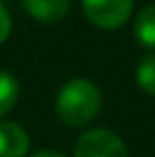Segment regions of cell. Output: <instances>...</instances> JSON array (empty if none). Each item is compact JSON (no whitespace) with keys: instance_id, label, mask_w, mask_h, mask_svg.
Wrapping results in <instances>:
<instances>
[{"instance_id":"2","label":"cell","mask_w":155,"mask_h":157,"mask_svg":"<svg viewBox=\"0 0 155 157\" xmlns=\"http://www.w3.org/2000/svg\"><path fill=\"white\" fill-rule=\"evenodd\" d=\"M72 157H130V153L119 134L106 128H94L77 138Z\"/></svg>"},{"instance_id":"3","label":"cell","mask_w":155,"mask_h":157,"mask_svg":"<svg viewBox=\"0 0 155 157\" xmlns=\"http://www.w3.org/2000/svg\"><path fill=\"white\" fill-rule=\"evenodd\" d=\"M85 19L100 30H117L134 13V0H81Z\"/></svg>"},{"instance_id":"9","label":"cell","mask_w":155,"mask_h":157,"mask_svg":"<svg viewBox=\"0 0 155 157\" xmlns=\"http://www.w3.org/2000/svg\"><path fill=\"white\" fill-rule=\"evenodd\" d=\"M11 30H13V21H11V15L6 11V6L0 2V45L11 36Z\"/></svg>"},{"instance_id":"6","label":"cell","mask_w":155,"mask_h":157,"mask_svg":"<svg viewBox=\"0 0 155 157\" xmlns=\"http://www.w3.org/2000/svg\"><path fill=\"white\" fill-rule=\"evenodd\" d=\"M134 36L142 47L155 51V2L138 11L134 19Z\"/></svg>"},{"instance_id":"1","label":"cell","mask_w":155,"mask_h":157,"mask_svg":"<svg viewBox=\"0 0 155 157\" xmlns=\"http://www.w3.org/2000/svg\"><path fill=\"white\" fill-rule=\"evenodd\" d=\"M102 110V91L89 78H70L62 85L55 98L57 119L68 128L89 125Z\"/></svg>"},{"instance_id":"5","label":"cell","mask_w":155,"mask_h":157,"mask_svg":"<svg viewBox=\"0 0 155 157\" xmlns=\"http://www.w3.org/2000/svg\"><path fill=\"white\" fill-rule=\"evenodd\" d=\"M21 6L41 24H60L70 13V0H21Z\"/></svg>"},{"instance_id":"7","label":"cell","mask_w":155,"mask_h":157,"mask_svg":"<svg viewBox=\"0 0 155 157\" xmlns=\"http://www.w3.org/2000/svg\"><path fill=\"white\" fill-rule=\"evenodd\" d=\"M19 100V81L6 70H0V119L9 115Z\"/></svg>"},{"instance_id":"8","label":"cell","mask_w":155,"mask_h":157,"mask_svg":"<svg viewBox=\"0 0 155 157\" xmlns=\"http://www.w3.org/2000/svg\"><path fill=\"white\" fill-rule=\"evenodd\" d=\"M136 83L145 94L155 96V53H147L140 57L136 66Z\"/></svg>"},{"instance_id":"10","label":"cell","mask_w":155,"mask_h":157,"mask_svg":"<svg viewBox=\"0 0 155 157\" xmlns=\"http://www.w3.org/2000/svg\"><path fill=\"white\" fill-rule=\"evenodd\" d=\"M28 157H66V155H64V153H60V151H55V149H41V151L30 153Z\"/></svg>"},{"instance_id":"4","label":"cell","mask_w":155,"mask_h":157,"mask_svg":"<svg viewBox=\"0 0 155 157\" xmlns=\"http://www.w3.org/2000/svg\"><path fill=\"white\" fill-rule=\"evenodd\" d=\"M30 136L17 121L0 119V157H28Z\"/></svg>"}]
</instances>
